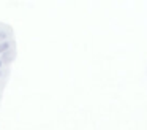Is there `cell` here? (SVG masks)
Wrapping results in <instances>:
<instances>
[{"mask_svg":"<svg viewBox=\"0 0 147 130\" xmlns=\"http://www.w3.org/2000/svg\"><path fill=\"white\" fill-rule=\"evenodd\" d=\"M2 65H3V63H2V59H0V68H2Z\"/></svg>","mask_w":147,"mask_h":130,"instance_id":"3","label":"cell"},{"mask_svg":"<svg viewBox=\"0 0 147 130\" xmlns=\"http://www.w3.org/2000/svg\"><path fill=\"white\" fill-rule=\"evenodd\" d=\"M10 48H11L10 41H3V43H0V56L5 54L7 51H10Z\"/></svg>","mask_w":147,"mask_h":130,"instance_id":"1","label":"cell"},{"mask_svg":"<svg viewBox=\"0 0 147 130\" xmlns=\"http://www.w3.org/2000/svg\"><path fill=\"white\" fill-rule=\"evenodd\" d=\"M7 38H8L7 30H0V43H3V41H7Z\"/></svg>","mask_w":147,"mask_h":130,"instance_id":"2","label":"cell"}]
</instances>
